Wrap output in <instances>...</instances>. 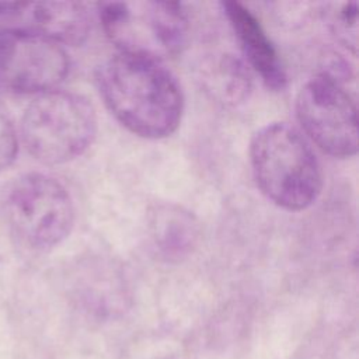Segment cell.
Listing matches in <instances>:
<instances>
[{
	"label": "cell",
	"instance_id": "1",
	"mask_svg": "<svg viewBox=\"0 0 359 359\" xmlns=\"http://www.w3.org/2000/svg\"><path fill=\"white\" fill-rule=\"evenodd\" d=\"M97 86L109 112L140 137L170 136L181 122V87L160 62L118 53L98 67Z\"/></svg>",
	"mask_w": 359,
	"mask_h": 359
},
{
	"label": "cell",
	"instance_id": "2",
	"mask_svg": "<svg viewBox=\"0 0 359 359\" xmlns=\"http://www.w3.org/2000/svg\"><path fill=\"white\" fill-rule=\"evenodd\" d=\"M250 161L261 192L282 209H307L321 192L323 174L313 149L285 122L268 123L252 136Z\"/></svg>",
	"mask_w": 359,
	"mask_h": 359
},
{
	"label": "cell",
	"instance_id": "3",
	"mask_svg": "<svg viewBox=\"0 0 359 359\" xmlns=\"http://www.w3.org/2000/svg\"><path fill=\"white\" fill-rule=\"evenodd\" d=\"M97 135V114L83 95L52 90L25 109L21 136L27 150L45 164H63L81 156Z\"/></svg>",
	"mask_w": 359,
	"mask_h": 359
},
{
	"label": "cell",
	"instance_id": "4",
	"mask_svg": "<svg viewBox=\"0 0 359 359\" xmlns=\"http://www.w3.org/2000/svg\"><path fill=\"white\" fill-rule=\"evenodd\" d=\"M98 17L108 39L119 53L156 62L182 52L188 38V18L174 1H107Z\"/></svg>",
	"mask_w": 359,
	"mask_h": 359
},
{
	"label": "cell",
	"instance_id": "5",
	"mask_svg": "<svg viewBox=\"0 0 359 359\" xmlns=\"http://www.w3.org/2000/svg\"><path fill=\"white\" fill-rule=\"evenodd\" d=\"M7 217L22 245L45 251L60 244L72 231L74 206L59 181L32 172L21 177L10 189Z\"/></svg>",
	"mask_w": 359,
	"mask_h": 359
},
{
	"label": "cell",
	"instance_id": "6",
	"mask_svg": "<svg viewBox=\"0 0 359 359\" xmlns=\"http://www.w3.org/2000/svg\"><path fill=\"white\" fill-rule=\"evenodd\" d=\"M296 115L306 135L327 154H356V107L337 77L323 72L310 79L296 97Z\"/></svg>",
	"mask_w": 359,
	"mask_h": 359
},
{
	"label": "cell",
	"instance_id": "7",
	"mask_svg": "<svg viewBox=\"0 0 359 359\" xmlns=\"http://www.w3.org/2000/svg\"><path fill=\"white\" fill-rule=\"evenodd\" d=\"M69 73V57L62 45L32 31L0 29V86L18 94H43Z\"/></svg>",
	"mask_w": 359,
	"mask_h": 359
},
{
	"label": "cell",
	"instance_id": "8",
	"mask_svg": "<svg viewBox=\"0 0 359 359\" xmlns=\"http://www.w3.org/2000/svg\"><path fill=\"white\" fill-rule=\"evenodd\" d=\"M222 8L248 65L268 88L283 90L287 81L285 67L259 20L238 1H224Z\"/></svg>",
	"mask_w": 359,
	"mask_h": 359
},
{
	"label": "cell",
	"instance_id": "9",
	"mask_svg": "<svg viewBox=\"0 0 359 359\" xmlns=\"http://www.w3.org/2000/svg\"><path fill=\"white\" fill-rule=\"evenodd\" d=\"M20 20L24 28L56 43L80 45L90 32V14L86 4L76 1L25 3Z\"/></svg>",
	"mask_w": 359,
	"mask_h": 359
},
{
	"label": "cell",
	"instance_id": "10",
	"mask_svg": "<svg viewBox=\"0 0 359 359\" xmlns=\"http://www.w3.org/2000/svg\"><path fill=\"white\" fill-rule=\"evenodd\" d=\"M150 224L156 245L170 258L185 255L198 237L192 215L177 206L157 208Z\"/></svg>",
	"mask_w": 359,
	"mask_h": 359
},
{
	"label": "cell",
	"instance_id": "11",
	"mask_svg": "<svg viewBox=\"0 0 359 359\" xmlns=\"http://www.w3.org/2000/svg\"><path fill=\"white\" fill-rule=\"evenodd\" d=\"M208 81L215 94L227 104L243 102L251 90V76L244 63L231 56L224 55L213 63Z\"/></svg>",
	"mask_w": 359,
	"mask_h": 359
},
{
	"label": "cell",
	"instance_id": "12",
	"mask_svg": "<svg viewBox=\"0 0 359 359\" xmlns=\"http://www.w3.org/2000/svg\"><path fill=\"white\" fill-rule=\"evenodd\" d=\"M327 21L337 41L355 55L358 49V4H331L327 13Z\"/></svg>",
	"mask_w": 359,
	"mask_h": 359
},
{
	"label": "cell",
	"instance_id": "13",
	"mask_svg": "<svg viewBox=\"0 0 359 359\" xmlns=\"http://www.w3.org/2000/svg\"><path fill=\"white\" fill-rule=\"evenodd\" d=\"M17 149L18 142L14 125L0 104V172L13 164Z\"/></svg>",
	"mask_w": 359,
	"mask_h": 359
}]
</instances>
